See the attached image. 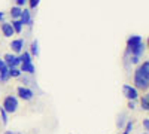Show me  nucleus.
I'll use <instances>...</instances> for the list:
<instances>
[{
	"label": "nucleus",
	"mask_w": 149,
	"mask_h": 134,
	"mask_svg": "<svg viewBox=\"0 0 149 134\" xmlns=\"http://www.w3.org/2000/svg\"><path fill=\"white\" fill-rule=\"evenodd\" d=\"M128 107H130V109H134V107H136L134 101H128Z\"/></svg>",
	"instance_id": "26"
},
{
	"label": "nucleus",
	"mask_w": 149,
	"mask_h": 134,
	"mask_svg": "<svg viewBox=\"0 0 149 134\" xmlns=\"http://www.w3.org/2000/svg\"><path fill=\"white\" fill-rule=\"evenodd\" d=\"M124 118H125V116L121 115V116H119V119H118V122H116L119 128H122V127H124V122H125V119H124Z\"/></svg>",
	"instance_id": "22"
},
{
	"label": "nucleus",
	"mask_w": 149,
	"mask_h": 134,
	"mask_svg": "<svg viewBox=\"0 0 149 134\" xmlns=\"http://www.w3.org/2000/svg\"><path fill=\"white\" fill-rule=\"evenodd\" d=\"M2 107L5 109V110L8 113H15L17 109H18V99L15 95H8L5 97V100L2 103Z\"/></svg>",
	"instance_id": "2"
},
{
	"label": "nucleus",
	"mask_w": 149,
	"mask_h": 134,
	"mask_svg": "<svg viewBox=\"0 0 149 134\" xmlns=\"http://www.w3.org/2000/svg\"><path fill=\"white\" fill-rule=\"evenodd\" d=\"M8 70H9V67L3 61V58H0V73H2V72H8Z\"/></svg>",
	"instance_id": "21"
},
{
	"label": "nucleus",
	"mask_w": 149,
	"mask_h": 134,
	"mask_svg": "<svg viewBox=\"0 0 149 134\" xmlns=\"http://www.w3.org/2000/svg\"><path fill=\"white\" fill-rule=\"evenodd\" d=\"M21 14H22V8H19V6H12V9H10V17H12V18H14V19H19Z\"/></svg>",
	"instance_id": "12"
},
{
	"label": "nucleus",
	"mask_w": 149,
	"mask_h": 134,
	"mask_svg": "<svg viewBox=\"0 0 149 134\" xmlns=\"http://www.w3.org/2000/svg\"><path fill=\"white\" fill-rule=\"evenodd\" d=\"M19 70H21V73L24 72V73H30V75H33V73L36 72V67H34L33 63H22V64H19Z\"/></svg>",
	"instance_id": "11"
},
{
	"label": "nucleus",
	"mask_w": 149,
	"mask_h": 134,
	"mask_svg": "<svg viewBox=\"0 0 149 134\" xmlns=\"http://www.w3.org/2000/svg\"><path fill=\"white\" fill-rule=\"evenodd\" d=\"M15 3H17V6H19V8H22L24 5L27 3V0H15Z\"/></svg>",
	"instance_id": "23"
},
{
	"label": "nucleus",
	"mask_w": 149,
	"mask_h": 134,
	"mask_svg": "<svg viewBox=\"0 0 149 134\" xmlns=\"http://www.w3.org/2000/svg\"><path fill=\"white\" fill-rule=\"evenodd\" d=\"M10 26H12V28H14V31L15 33H21V30H22V22L19 21V19H12V22H10Z\"/></svg>",
	"instance_id": "13"
},
{
	"label": "nucleus",
	"mask_w": 149,
	"mask_h": 134,
	"mask_svg": "<svg viewBox=\"0 0 149 134\" xmlns=\"http://www.w3.org/2000/svg\"><path fill=\"white\" fill-rule=\"evenodd\" d=\"M3 18H5V14H3L2 10H0V21H3Z\"/></svg>",
	"instance_id": "27"
},
{
	"label": "nucleus",
	"mask_w": 149,
	"mask_h": 134,
	"mask_svg": "<svg viewBox=\"0 0 149 134\" xmlns=\"http://www.w3.org/2000/svg\"><path fill=\"white\" fill-rule=\"evenodd\" d=\"M10 48H12V52L21 54L22 52V48H24V39H15V40H12Z\"/></svg>",
	"instance_id": "7"
},
{
	"label": "nucleus",
	"mask_w": 149,
	"mask_h": 134,
	"mask_svg": "<svg viewBox=\"0 0 149 134\" xmlns=\"http://www.w3.org/2000/svg\"><path fill=\"white\" fill-rule=\"evenodd\" d=\"M122 92L128 99V101H134L139 97V91L136 90L134 87H131V85H124V87H122Z\"/></svg>",
	"instance_id": "3"
},
{
	"label": "nucleus",
	"mask_w": 149,
	"mask_h": 134,
	"mask_svg": "<svg viewBox=\"0 0 149 134\" xmlns=\"http://www.w3.org/2000/svg\"><path fill=\"white\" fill-rule=\"evenodd\" d=\"M145 51H146V45L142 42V43H139V45L130 48V49H127V54H131V57H139V58H140V55H142Z\"/></svg>",
	"instance_id": "6"
},
{
	"label": "nucleus",
	"mask_w": 149,
	"mask_h": 134,
	"mask_svg": "<svg viewBox=\"0 0 149 134\" xmlns=\"http://www.w3.org/2000/svg\"><path fill=\"white\" fill-rule=\"evenodd\" d=\"M19 21L22 22V26H31L33 24V19H31V15H30V10L29 9H22V14L19 17Z\"/></svg>",
	"instance_id": "8"
},
{
	"label": "nucleus",
	"mask_w": 149,
	"mask_h": 134,
	"mask_svg": "<svg viewBox=\"0 0 149 134\" xmlns=\"http://www.w3.org/2000/svg\"><path fill=\"white\" fill-rule=\"evenodd\" d=\"M0 28H2V33L5 37H12V34H14V28H12L10 22H2V26H0Z\"/></svg>",
	"instance_id": "10"
},
{
	"label": "nucleus",
	"mask_w": 149,
	"mask_h": 134,
	"mask_svg": "<svg viewBox=\"0 0 149 134\" xmlns=\"http://www.w3.org/2000/svg\"><path fill=\"white\" fill-rule=\"evenodd\" d=\"M0 118H2V124L6 125V124H8V121H9V113L5 110L3 107H0Z\"/></svg>",
	"instance_id": "16"
},
{
	"label": "nucleus",
	"mask_w": 149,
	"mask_h": 134,
	"mask_svg": "<svg viewBox=\"0 0 149 134\" xmlns=\"http://www.w3.org/2000/svg\"><path fill=\"white\" fill-rule=\"evenodd\" d=\"M3 61L6 63L8 67H19L21 61H19V57L15 54H6L3 57Z\"/></svg>",
	"instance_id": "5"
},
{
	"label": "nucleus",
	"mask_w": 149,
	"mask_h": 134,
	"mask_svg": "<svg viewBox=\"0 0 149 134\" xmlns=\"http://www.w3.org/2000/svg\"><path fill=\"white\" fill-rule=\"evenodd\" d=\"M130 61H131V64H137V63L140 61V58H139V57H131Z\"/></svg>",
	"instance_id": "25"
},
{
	"label": "nucleus",
	"mask_w": 149,
	"mask_h": 134,
	"mask_svg": "<svg viewBox=\"0 0 149 134\" xmlns=\"http://www.w3.org/2000/svg\"><path fill=\"white\" fill-rule=\"evenodd\" d=\"M142 42H143L142 36H139V34L130 36L128 40H127V49H130V48H133V46H136V45H139V43H142Z\"/></svg>",
	"instance_id": "9"
},
{
	"label": "nucleus",
	"mask_w": 149,
	"mask_h": 134,
	"mask_svg": "<svg viewBox=\"0 0 149 134\" xmlns=\"http://www.w3.org/2000/svg\"><path fill=\"white\" fill-rule=\"evenodd\" d=\"M140 104H142V109L143 110H149V97L148 95H145V97H142V101H140Z\"/></svg>",
	"instance_id": "18"
},
{
	"label": "nucleus",
	"mask_w": 149,
	"mask_h": 134,
	"mask_svg": "<svg viewBox=\"0 0 149 134\" xmlns=\"http://www.w3.org/2000/svg\"><path fill=\"white\" fill-rule=\"evenodd\" d=\"M18 57H19L21 64H22V63H33V58H31V54H30V52H22V54L18 55Z\"/></svg>",
	"instance_id": "14"
},
{
	"label": "nucleus",
	"mask_w": 149,
	"mask_h": 134,
	"mask_svg": "<svg viewBox=\"0 0 149 134\" xmlns=\"http://www.w3.org/2000/svg\"><path fill=\"white\" fill-rule=\"evenodd\" d=\"M134 88L148 90L149 88V61L145 60L134 72Z\"/></svg>",
	"instance_id": "1"
},
{
	"label": "nucleus",
	"mask_w": 149,
	"mask_h": 134,
	"mask_svg": "<svg viewBox=\"0 0 149 134\" xmlns=\"http://www.w3.org/2000/svg\"><path fill=\"white\" fill-rule=\"evenodd\" d=\"M27 2H29V5H30V9H36L37 6H39L40 0H27Z\"/></svg>",
	"instance_id": "20"
},
{
	"label": "nucleus",
	"mask_w": 149,
	"mask_h": 134,
	"mask_svg": "<svg viewBox=\"0 0 149 134\" xmlns=\"http://www.w3.org/2000/svg\"><path fill=\"white\" fill-rule=\"evenodd\" d=\"M17 92H18V97H19V99L26 100V101L31 100L33 97H34L33 90H30V88H27V87H18V88H17Z\"/></svg>",
	"instance_id": "4"
},
{
	"label": "nucleus",
	"mask_w": 149,
	"mask_h": 134,
	"mask_svg": "<svg viewBox=\"0 0 149 134\" xmlns=\"http://www.w3.org/2000/svg\"><path fill=\"white\" fill-rule=\"evenodd\" d=\"M143 127H145L146 131L149 130V118H145V119H143Z\"/></svg>",
	"instance_id": "24"
},
{
	"label": "nucleus",
	"mask_w": 149,
	"mask_h": 134,
	"mask_svg": "<svg viewBox=\"0 0 149 134\" xmlns=\"http://www.w3.org/2000/svg\"><path fill=\"white\" fill-rule=\"evenodd\" d=\"M21 70L19 67H9V78H19Z\"/></svg>",
	"instance_id": "15"
},
{
	"label": "nucleus",
	"mask_w": 149,
	"mask_h": 134,
	"mask_svg": "<svg viewBox=\"0 0 149 134\" xmlns=\"http://www.w3.org/2000/svg\"><path fill=\"white\" fill-rule=\"evenodd\" d=\"M14 134H21V133H14Z\"/></svg>",
	"instance_id": "29"
},
{
	"label": "nucleus",
	"mask_w": 149,
	"mask_h": 134,
	"mask_svg": "<svg viewBox=\"0 0 149 134\" xmlns=\"http://www.w3.org/2000/svg\"><path fill=\"white\" fill-rule=\"evenodd\" d=\"M145 134H148V131H145Z\"/></svg>",
	"instance_id": "30"
},
{
	"label": "nucleus",
	"mask_w": 149,
	"mask_h": 134,
	"mask_svg": "<svg viewBox=\"0 0 149 134\" xmlns=\"http://www.w3.org/2000/svg\"><path fill=\"white\" fill-rule=\"evenodd\" d=\"M3 134H14V133H12V131H5Z\"/></svg>",
	"instance_id": "28"
},
{
	"label": "nucleus",
	"mask_w": 149,
	"mask_h": 134,
	"mask_svg": "<svg viewBox=\"0 0 149 134\" xmlns=\"http://www.w3.org/2000/svg\"><path fill=\"white\" fill-rule=\"evenodd\" d=\"M30 54L34 55V57L39 55V42H37V40H33L31 42V52Z\"/></svg>",
	"instance_id": "17"
},
{
	"label": "nucleus",
	"mask_w": 149,
	"mask_h": 134,
	"mask_svg": "<svg viewBox=\"0 0 149 134\" xmlns=\"http://www.w3.org/2000/svg\"><path fill=\"white\" fill-rule=\"evenodd\" d=\"M9 79H10V78H9V70H8V72H2V73H0V82L6 83Z\"/></svg>",
	"instance_id": "19"
}]
</instances>
